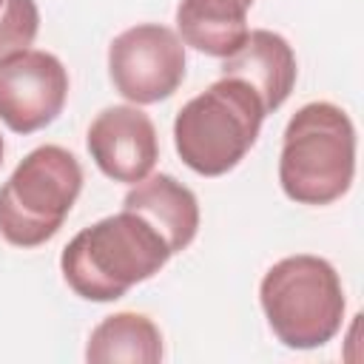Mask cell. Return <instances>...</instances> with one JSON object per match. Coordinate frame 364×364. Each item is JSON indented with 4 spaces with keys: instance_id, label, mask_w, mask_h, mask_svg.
<instances>
[{
    "instance_id": "cell-2",
    "label": "cell",
    "mask_w": 364,
    "mask_h": 364,
    "mask_svg": "<svg viewBox=\"0 0 364 364\" xmlns=\"http://www.w3.org/2000/svg\"><path fill=\"white\" fill-rule=\"evenodd\" d=\"M355 176V128L333 102L301 105L282 136L279 182L299 205H330L341 199Z\"/></svg>"
},
{
    "instance_id": "cell-13",
    "label": "cell",
    "mask_w": 364,
    "mask_h": 364,
    "mask_svg": "<svg viewBox=\"0 0 364 364\" xmlns=\"http://www.w3.org/2000/svg\"><path fill=\"white\" fill-rule=\"evenodd\" d=\"M40 31V9L34 0H6L0 9V60L26 51Z\"/></svg>"
},
{
    "instance_id": "cell-8",
    "label": "cell",
    "mask_w": 364,
    "mask_h": 364,
    "mask_svg": "<svg viewBox=\"0 0 364 364\" xmlns=\"http://www.w3.org/2000/svg\"><path fill=\"white\" fill-rule=\"evenodd\" d=\"M97 168L114 179L136 185L151 176L159 159V136L139 105H111L97 114L85 136Z\"/></svg>"
},
{
    "instance_id": "cell-7",
    "label": "cell",
    "mask_w": 364,
    "mask_h": 364,
    "mask_svg": "<svg viewBox=\"0 0 364 364\" xmlns=\"http://www.w3.org/2000/svg\"><path fill=\"white\" fill-rule=\"evenodd\" d=\"M68 97L65 65L40 48L0 60V119L14 134H34L51 125Z\"/></svg>"
},
{
    "instance_id": "cell-11",
    "label": "cell",
    "mask_w": 364,
    "mask_h": 364,
    "mask_svg": "<svg viewBox=\"0 0 364 364\" xmlns=\"http://www.w3.org/2000/svg\"><path fill=\"white\" fill-rule=\"evenodd\" d=\"M253 0H179L176 6V34L185 46L208 57H230L245 37L247 11Z\"/></svg>"
},
{
    "instance_id": "cell-14",
    "label": "cell",
    "mask_w": 364,
    "mask_h": 364,
    "mask_svg": "<svg viewBox=\"0 0 364 364\" xmlns=\"http://www.w3.org/2000/svg\"><path fill=\"white\" fill-rule=\"evenodd\" d=\"M3 151H6V145H3V136H0V165H3Z\"/></svg>"
},
{
    "instance_id": "cell-9",
    "label": "cell",
    "mask_w": 364,
    "mask_h": 364,
    "mask_svg": "<svg viewBox=\"0 0 364 364\" xmlns=\"http://www.w3.org/2000/svg\"><path fill=\"white\" fill-rule=\"evenodd\" d=\"M296 74L299 68L290 43L270 28H253L245 43L222 60V77H233L250 85L262 100L264 114H273L284 105L296 85Z\"/></svg>"
},
{
    "instance_id": "cell-10",
    "label": "cell",
    "mask_w": 364,
    "mask_h": 364,
    "mask_svg": "<svg viewBox=\"0 0 364 364\" xmlns=\"http://www.w3.org/2000/svg\"><path fill=\"white\" fill-rule=\"evenodd\" d=\"M125 210L139 213L168 245L171 253L185 250L199 230V202L191 188H185L171 173H154L136 182L125 199Z\"/></svg>"
},
{
    "instance_id": "cell-12",
    "label": "cell",
    "mask_w": 364,
    "mask_h": 364,
    "mask_svg": "<svg viewBox=\"0 0 364 364\" xmlns=\"http://www.w3.org/2000/svg\"><path fill=\"white\" fill-rule=\"evenodd\" d=\"M85 361L108 364V361H134V364H156L162 361V333L142 313H114L105 316L88 336Z\"/></svg>"
},
{
    "instance_id": "cell-3",
    "label": "cell",
    "mask_w": 364,
    "mask_h": 364,
    "mask_svg": "<svg viewBox=\"0 0 364 364\" xmlns=\"http://www.w3.org/2000/svg\"><path fill=\"white\" fill-rule=\"evenodd\" d=\"M264 117L250 85L222 77L179 108L173 119L176 154L199 176H222L256 145Z\"/></svg>"
},
{
    "instance_id": "cell-6",
    "label": "cell",
    "mask_w": 364,
    "mask_h": 364,
    "mask_svg": "<svg viewBox=\"0 0 364 364\" xmlns=\"http://www.w3.org/2000/svg\"><path fill=\"white\" fill-rule=\"evenodd\" d=\"M108 74L134 105L168 100L185 80V43L159 23L131 26L108 46Z\"/></svg>"
},
{
    "instance_id": "cell-5",
    "label": "cell",
    "mask_w": 364,
    "mask_h": 364,
    "mask_svg": "<svg viewBox=\"0 0 364 364\" xmlns=\"http://www.w3.org/2000/svg\"><path fill=\"white\" fill-rule=\"evenodd\" d=\"M82 191L77 156L40 145L20 159L0 188V236L14 247H40L63 228Z\"/></svg>"
},
{
    "instance_id": "cell-15",
    "label": "cell",
    "mask_w": 364,
    "mask_h": 364,
    "mask_svg": "<svg viewBox=\"0 0 364 364\" xmlns=\"http://www.w3.org/2000/svg\"><path fill=\"white\" fill-rule=\"evenodd\" d=\"M3 3H6V0H0V9H3Z\"/></svg>"
},
{
    "instance_id": "cell-1",
    "label": "cell",
    "mask_w": 364,
    "mask_h": 364,
    "mask_svg": "<svg viewBox=\"0 0 364 364\" xmlns=\"http://www.w3.org/2000/svg\"><path fill=\"white\" fill-rule=\"evenodd\" d=\"M173 253L134 210H119L82 228L60 256L65 284L88 301H117L134 284L159 273Z\"/></svg>"
},
{
    "instance_id": "cell-4",
    "label": "cell",
    "mask_w": 364,
    "mask_h": 364,
    "mask_svg": "<svg viewBox=\"0 0 364 364\" xmlns=\"http://www.w3.org/2000/svg\"><path fill=\"white\" fill-rule=\"evenodd\" d=\"M259 301L273 336L290 350L327 344L344 321V287L336 267L310 253L276 262L259 284Z\"/></svg>"
}]
</instances>
